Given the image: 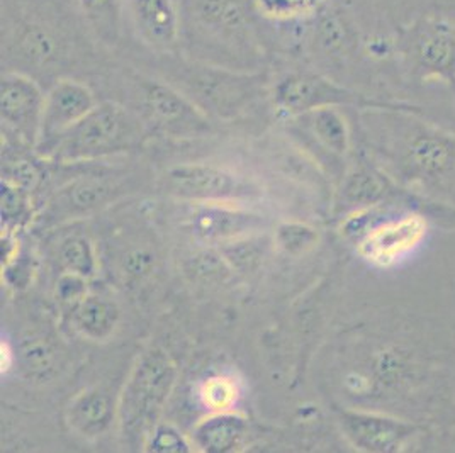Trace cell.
<instances>
[{"instance_id":"obj_27","label":"cell","mask_w":455,"mask_h":453,"mask_svg":"<svg viewBox=\"0 0 455 453\" xmlns=\"http://www.w3.org/2000/svg\"><path fill=\"white\" fill-rule=\"evenodd\" d=\"M240 397L238 384L225 376H212L206 378L199 387L201 402L212 413L231 411Z\"/></svg>"},{"instance_id":"obj_31","label":"cell","mask_w":455,"mask_h":453,"mask_svg":"<svg viewBox=\"0 0 455 453\" xmlns=\"http://www.w3.org/2000/svg\"><path fill=\"white\" fill-rule=\"evenodd\" d=\"M188 272H190L197 281L211 283L225 281L229 272H233V268L228 265L221 251L216 246H212L209 250L199 251L190 258Z\"/></svg>"},{"instance_id":"obj_10","label":"cell","mask_w":455,"mask_h":453,"mask_svg":"<svg viewBox=\"0 0 455 453\" xmlns=\"http://www.w3.org/2000/svg\"><path fill=\"white\" fill-rule=\"evenodd\" d=\"M355 102V95L318 76H289L275 87V106L289 117H299L318 107Z\"/></svg>"},{"instance_id":"obj_12","label":"cell","mask_w":455,"mask_h":453,"mask_svg":"<svg viewBox=\"0 0 455 453\" xmlns=\"http://www.w3.org/2000/svg\"><path fill=\"white\" fill-rule=\"evenodd\" d=\"M140 36L158 50H173L180 35V18L173 0H128Z\"/></svg>"},{"instance_id":"obj_20","label":"cell","mask_w":455,"mask_h":453,"mask_svg":"<svg viewBox=\"0 0 455 453\" xmlns=\"http://www.w3.org/2000/svg\"><path fill=\"white\" fill-rule=\"evenodd\" d=\"M389 182L379 171L361 167L347 177L343 186V201L357 209L374 208L389 194Z\"/></svg>"},{"instance_id":"obj_23","label":"cell","mask_w":455,"mask_h":453,"mask_svg":"<svg viewBox=\"0 0 455 453\" xmlns=\"http://www.w3.org/2000/svg\"><path fill=\"white\" fill-rule=\"evenodd\" d=\"M268 245L270 242L266 233H260V234H251L247 238H240L216 248L221 251V255L225 257L228 265L233 268V272L250 274L262 265Z\"/></svg>"},{"instance_id":"obj_32","label":"cell","mask_w":455,"mask_h":453,"mask_svg":"<svg viewBox=\"0 0 455 453\" xmlns=\"http://www.w3.org/2000/svg\"><path fill=\"white\" fill-rule=\"evenodd\" d=\"M155 255L145 246H133L121 257V272L132 282H141L152 275Z\"/></svg>"},{"instance_id":"obj_15","label":"cell","mask_w":455,"mask_h":453,"mask_svg":"<svg viewBox=\"0 0 455 453\" xmlns=\"http://www.w3.org/2000/svg\"><path fill=\"white\" fill-rule=\"evenodd\" d=\"M114 417H117V408H114L113 399L99 389L78 394L68 406V425L84 436L106 432Z\"/></svg>"},{"instance_id":"obj_34","label":"cell","mask_w":455,"mask_h":453,"mask_svg":"<svg viewBox=\"0 0 455 453\" xmlns=\"http://www.w3.org/2000/svg\"><path fill=\"white\" fill-rule=\"evenodd\" d=\"M29 192L2 180V218L5 221L22 218L29 206Z\"/></svg>"},{"instance_id":"obj_13","label":"cell","mask_w":455,"mask_h":453,"mask_svg":"<svg viewBox=\"0 0 455 453\" xmlns=\"http://www.w3.org/2000/svg\"><path fill=\"white\" fill-rule=\"evenodd\" d=\"M121 194V184L108 175H84L58 190L52 208L67 216H82L108 206Z\"/></svg>"},{"instance_id":"obj_33","label":"cell","mask_w":455,"mask_h":453,"mask_svg":"<svg viewBox=\"0 0 455 453\" xmlns=\"http://www.w3.org/2000/svg\"><path fill=\"white\" fill-rule=\"evenodd\" d=\"M147 449L156 453H188L192 450L188 438L171 425H156L147 438Z\"/></svg>"},{"instance_id":"obj_9","label":"cell","mask_w":455,"mask_h":453,"mask_svg":"<svg viewBox=\"0 0 455 453\" xmlns=\"http://www.w3.org/2000/svg\"><path fill=\"white\" fill-rule=\"evenodd\" d=\"M427 234V221L408 214L396 221L374 227L359 242V255L376 266H391L411 253Z\"/></svg>"},{"instance_id":"obj_28","label":"cell","mask_w":455,"mask_h":453,"mask_svg":"<svg viewBox=\"0 0 455 453\" xmlns=\"http://www.w3.org/2000/svg\"><path fill=\"white\" fill-rule=\"evenodd\" d=\"M43 171L36 162L28 156H7L2 165V180L26 192H35L43 182Z\"/></svg>"},{"instance_id":"obj_8","label":"cell","mask_w":455,"mask_h":453,"mask_svg":"<svg viewBox=\"0 0 455 453\" xmlns=\"http://www.w3.org/2000/svg\"><path fill=\"white\" fill-rule=\"evenodd\" d=\"M340 425L347 440L362 452H401L418 433L413 423L367 411H343Z\"/></svg>"},{"instance_id":"obj_29","label":"cell","mask_w":455,"mask_h":453,"mask_svg":"<svg viewBox=\"0 0 455 453\" xmlns=\"http://www.w3.org/2000/svg\"><path fill=\"white\" fill-rule=\"evenodd\" d=\"M204 24L225 29H236L243 22V11L236 0H201L197 7Z\"/></svg>"},{"instance_id":"obj_16","label":"cell","mask_w":455,"mask_h":453,"mask_svg":"<svg viewBox=\"0 0 455 453\" xmlns=\"http://www.w3.org/2000/svg\"><path fill=\"white\" fill-rule=\"evenodd\" d=\"M455 160V139L438 132H421L413 138L408 151V165L419 175H440Z\"/></svg>"},{"instance_id":"obj_37","label":"cell","mask_w":455,"mask_h":453,"mask_svg":"<svg viewBox=\"0 0 455 453\" xmlns=\"http://www.w3.org/2000/svg\"><path fill=\"white\" fill-rule=\"evenodd\" d=\"M0 365H2V374H7L11 369H12V365H14V362H16V354L12 352V348H11V345L7 343V341H2V345H0Z\"/></svg>"},{"instance_id":"obj_22","label":"cell","mask_w":455,"mask_h":453,"mask_svg":"<svg viewBox=\"0 0 455 453\" xmlns=\"http://www.w3.org/2000/svg\"><path fill=\"white\" fill-rule=\"evenodd\" d=\"M419 63L432 72H449L455 65V39L449 26H435L418 43Z\"/></svg>"},{"instance_id":"obj_19","label":"cell","mask_w":455,"mask_h":453,"mask_svg":"<svg viewBox=\"0 0 455 453\" xmlns=\"http://www.w3.org/2000/svg\"><path fill=\"white\" fill-rule=\"evenodd\" d=\"M18 362L26 378L36 382H46L53 378L60 363L55 346L39 335H28L22 338Z\"/></svg>"},{"instance_id":"obj_18","label":"cell","mask_w":455,"mask_h":453,"mask_svg":"<svg viewBox=\"0 0 455 453\" xmlns=\"http://www.w3.org/2000/svg\"><path fill=\"white\" fill-rule=\"evenodd\" d=\"M304 126L311 132L318 143L333 155L345 156L350 148V132L345 117L337 107H318L299 115Z\"/></svg>"},{"instance_id":"obj_36","label":"cell","mask_w":455,"mask_h":453,"mask_svg":"<svg viewBox=\"0 0 455 453\" xmlns=\"http://www.w3.org/2000/svg\"><path fill=\"white\" fill-rule=\"evenodd\" d=\"M22 44H24L26 53L33 58V60H38V61L48 60V58L52 57V53H53L52 39L48 38V35L44 31L38 29V28L29 29L26 33V36L22 39Z\"/></svg>"},{"instance_id":"obj_2","label":"cell","mask_w":455,"mask_h":453,"mask_svg":"<svg viewBox=\"0 0 455 453\" xmlns=\"http://www.w3.org/2000/svg\"><path fill=\"white\" fill-rule=\"evenodd\" d=\"M177 380V367L162 348H150L136 360L117 404V421L124 438L147 441L156 426Z\"/></svg>"},{"instance_id":"obj_30","label":"cell","mask_w":455,"mask_h":453,"mask_svg":"<svg viewBox=\"0 0 455 453\" xmlns=\"http://www.w3.org/2000/svg\"><path fill=\"white\" fill-rule=\"evenodd\" d=\"M326 0H255V9L268 20H298L318 11Z\"/></svg>"},{"instance_id":"obj_3","label":"cell","mask_w":455,"mask_h":453,"mask_svg":"<svg viewBox=\"0 0 455 453\" xmlns=\"http://www.w3.org/2000/svg\"><path fill=\"white\" fill-rule=\"evenodd\" d=\"M164 182L172 197L190 204L235 203L262 194L253 180L211 163H186L173 167L165 173Z\"/></svg>"},{"instance_id":"obj_25","label":"cell","mask_w":455,"mask_h":453,"mask_svg":"<svg viewBox=\"0 0 455 453\" xmlns=\"http://www.w3.org/2000/svg\"><path fill=\"white\" fill-rule=\"evenodd\" d=\"M413 370L415 367L411 363V359L399 348H386L379 352L372 362V372L376 382L387 389L401 387L406 382H410L413 378Z\"/></svg>"},{"instance_id":"obj_4","label":"cell","mask_w":455,"mask_h":453,"mask_svg":"<svg viewBox=\"0 0 455 453\" xmlns=\"http://www.w3.org/2000/svg\"><path fill=\"white\" fill-rule=\"evenodd\" d=\"M145 121L172 138H196L211 131L208 115L188 95L164 82L147 83L141 99Z\"/></svg>"},{"instance_id":"obj_7","label":"cell","mask_w":455,"mask_h":453,"mask_svg":"<svg viewBox=\"0 0 455 453\" xmlns=\"http://www.w3.org/2000/svg\"><path fill=\"white\" fill-rule=\"evenodd\" d=\"M266 216L248 209L235 208L231 203L194 204L189 214L192 234L204 245L220 246L266 233Z\"/></svg>"},{"instance_id":"obj_14","label":"cell","mask_w":455,"mask_h":453,"mask_svg":"<svg viewBox=\"0 0 455 453\" xmlns=\"http://www.w3.org/2000/svg\"><path fill=\"white\" fill-rule=\"evenodd\" d=\"M248 432L247 417L223 411L203 419L192 432L197 449L208 453L233 452L242 445Z\"/></svg>"},{"instance_id":"obj_21","label":"cell","mask_w":455,"mask_h":453,"mask_svg":"<svg viewBox=\"0 0 455 453\" xmlns=\"http://www.w3.org/2000/svg\"><path fill=\"white\" fill-rule=\"evenodd\" d=\"M78 5L97 38L108 44L119 41L123 24L121 0H78Z\"/></svg>"},{"instance_id":"obj_5","label":"cell","mask_w":455,"mask_h":453,"mask_svg":"<svg viewBox=\"0 0 455 453\" xmlns=\"http://www.w3.org/2000/svg\"><path fill=\"white\" fill-rule=\"evenodd\" d=\"M92 91L76 80H60L44 99L38 143L35 153L50 160L61 138L94 109Z\"/></svg>"},{"instance_id":"obj_6","label":"cell","mask_w":455,"mask_h":453,"mask_svg":"<svg viewBox=\"0 0 455 453\" xmlns=\"http://www.w3.org/2000/svg\"><path fill=\"white\" fill-rule=\"evenodd\" d=\"M44 99L38 83L29 76L9 72L2 76L0 117L2 124L22 145L35 150L38 143Z\"/></svg>"},{"instance_id":"obj_35","label":"cell","mask_w":455,"mask_h":453,"mask_svg":"<svg viewBox=\"0 0 455 453\" xmlns=\"http://www.w3.org/2000/svg\"><path fill=\"white\" fill-rule=\"evenodd\" d=\"M87 279L76 274H63L58 281V299L63 304L72 306V311L76 304L87 296Z\"/></svg>"},{"instance_id":"obj_17","label":"cell","mask_w":455,"mask_h":453,"mask_svg":"<svg viewBox=\"0 0 455 453\" xmlns=\"http://www.w3.org/2000/svg\"><path fill=\"white\" fill-rule=\"evenodd\" d=\"M119 316L117 304L102 296H85L72 311L76 331L92 341L108 340L119 322Z\"/></svg>"},{"instance_id":"obj_26","label":"cell","mask_w":455,"mask_h":453,"mask_svg":"<svg viewBox=\"0 0 455 453\" xmlns=\"http://www.w3.org/2000/svg\"><path fill=\"white\" fill-rule=\"evenodd\" d=\"M320 242V233L304 223H283L274 233V245L285 255L301 257L311 251Z\"/></svg>"},{"instance_id":"obj_1","label":"cell","mask_w":455,"mask_h":453,"mask_svg":"<svg viewBox=\"0 0 455 453\" xmlns=\"http://www.w3.org/2000/svg\"><path fill=\"white\" fill-rule=\"evenodd\" d=\"M143 134L133 113L116 102H102L61 138L50 160L74 165L116 156L140 147Z\"/></svg>"},{"instance_id":"obj_11","label":"cell","mask_w":455,"mask_h":453,"mask_svg":"<svg viewBox=\"0 0 455 453\" xmlns=\"http://www.w3.org/2000/svg\"><path fill=\"white\" fill-rule=\"evenodd\" d=\"M184 83L194 89L196 99L206 100L216 113L236 111L245 100H251L257 94L259 78L240 76L216 68L192 67L184 76Z\"/></svg>"},{"instance_id":"obj_24","label":"cell","mask_w":455,"mask_h":453,"mask_svg":"<svg viewBox=\"0 0 455 453\" xmlns=\"http://www.w3.org/2000/svg\"><path fill=\"white\" fill-rule=\"evenodd\" d=\"M58 264L63 274L91 279L97 270L94 246L84 236H68L58 246Z\"/></svg>"}]
</instances>
